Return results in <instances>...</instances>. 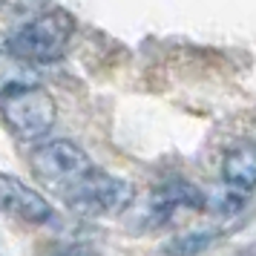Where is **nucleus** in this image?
Segmentation results:
<instances>
[{
	"mask_svg": "<svg viewBox=\"0 0 256 256\" xmlns=\"http://www.w3.org/2000/svg\"><path fill=\"white\" fill-rule=\"evenodd\" d=\"M0 213L29 222V224H49L55 219L49 198L9 173H0Z\"/></svg>",
	"mask_w": 256,
	"mask_h": 256,
	"instance_id": "6",
	"label": "nucleus"
},
{
	"mask_svg": "<svg viewBox=\"0 0 256 256\" xmlns=\"http://www.w3.org/2000/svg\"><path fill=\"white\" fill-rule=\"evenodd\" d=\"M26 84H40L32 64L18 58L9 49H0V98L9 90H18V86H26Z\"/></svg>",
	"mask_w": 256,
	"mask_h": 256,
	"instance_id": "8",
	"label": "nucleus"
},
{
	"mask_svg": "<svg viewBox=\"0 0 256 256\" xmlns=\"http://www.w3.org/2000/svg\"><path fill=\"white\" fill-rule=\"evenodd\" d=\"M132 187L130 182L118 178V176L106 173L101 167H92L90 173L81 178V184L72 193L64 196V204L86 219H104V216H118L132 204Z\"/></svg>",
	"mask_w": 256,
	"mask_h": 256,
	"instance_id": "4",
	"label": "nucleus"
},
{
	"mask_svg": "<svg viewBox=\"0 0 256 256\" xmlns=\"http://www.w3.org/2000/svg\"><path fill=\"white\" fill-rule=\"evenodd\" d=\"M29 164H32V173L38 182L49 187L52 193H58L60 198L72 193L81 184L84 176L95 167L90 152L70 138H52L38 144L29 156Z\"/></svg>",
	"mask_w": 256,
	"mask_h": 256,
	"instance_id": "2",
	"label": "nucleus"
},
{
	"mask_svg": "<svg viewBox=\"0 0 256 256\" xmlns=\"http://www.w3.org/2000/svg\"><path fill=\"white\" fill-rule=\"evenodd\" d=\"M242 208H244V193L230 184H224V182L219 187H213V190H204V210H210V213L236 216Z\"/></svg>",
	"mask_w": 256,
	"mask_h": 256,
	"instance_id": "10",
	"label": "nucleus"
},
{
	"mask_svg": "<svg viewBox=\"0 0 256 256\" xmlns=\"http://www.w3.org/2000/svg\"><path fill=\"white\" fill-rule=\"evenodd\" d=\"M0 118L18 141H40L55 127L58 104L40 84H26L0 98Z\"/></svg>",
	"mask_w": 256,
	"mask_h": 256,
	"instance_id": "3",
	"label": "nucleus"
},
{
	"mask_svg": "<svg viewBox=\"0 0 256 256\" xmlns=\"http://www.w3.org/2000/svg\"><path fill=\"white\" fill-rule=\"evenodd\" d=\"M216 242H219V233L216 230H187V233L173 236L162 250H164V256H202Z\"/></svg>",
	"mask_w": 256,
	"mask_h": 256,
	"instance_id": "9",
	"label": "nucleus"
},
{
	"mask_svg": "<svg viewBox=\"0 0 256 256\" xmlns=\"http://www.w3.org/2000/svg\"><path fill=\"white\" fill-rule=\"evenodd\" d=\"M187 210L190 213L204 210V190H198L196 184H190L184 178H173V182L152 187L144 196V202L132 210V228L156 230V228L170 224L176 216H182Z\"/></svg>",
	"mask_w": 256,
	"mask_h": 256,
	"instance_id": "5",
	"label": "nucleus"
},
{
	"mask_svg": "<svg viewBox=\"0 0 256 256\" xmlns=\"http://www.w3.org/2000/svg\"><path fill=\"white\" fill-rule=\"evenodd\" d=\"M75 35V18L64 9H52L26 20L6 38V49L29 64H52L66 55Z\"/></svg>",
	"mask_w": 256,
	"mask_h": 256,
	"instance_id": "1",
	"label": "nucleus"
},
{
	"mask_svg": "<svg viewBox=\"0 0 256 256\" xmlns=\"http://www.w3.org/2000/svg\"><path fill=\"white\" fill-rule=\"evenodd\" d=\"M60 256H101V254H95L92 248H84V244H75V248H66Z\"/></svg>",
	"mask_w": 256,
	"mask_h": 256,
	"instance_id": "11",
	"label": "nucleus"
},
{
	"mask_svg": "<svg viewBox=\"0 0 256 256\" xmlns=\"http://www.w3.org/2000/svg\"><path fill=\"white\" fill-rule=\"evenodd\" d=\"M222 182L236 187L242 193H250L256 187V144L242 141L224 152L222 158Z\"/></svg>",
	"mask_w": 256,
	"mask_h": 256,
	"instance_id": "7",
	"label": "nucleus"
}]
</instances>
